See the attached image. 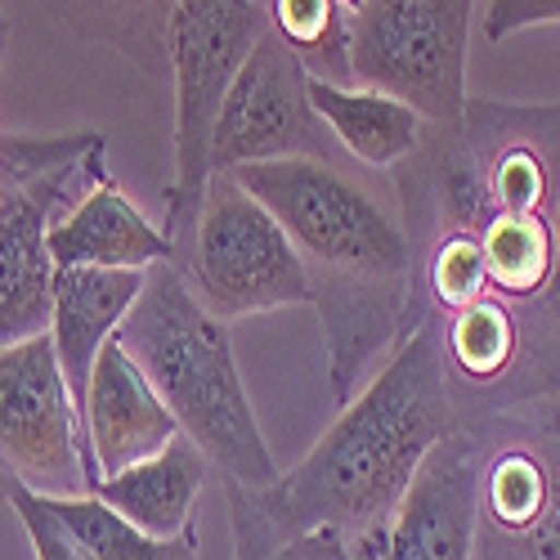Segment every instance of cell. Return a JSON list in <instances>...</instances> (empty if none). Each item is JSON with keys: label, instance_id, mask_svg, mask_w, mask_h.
Listing matches in <instances>:
<instances>
[{"label": "cell", "instance_id": "obj_1", "mask_svg": "<svg viewBox=\"0 0 560 560\" xmlns=\"http://www.w3.org/2000/svg\"><path fill=\"white\" fill-rule=\"evenodd\" d=\"M288 229L328 341V390L346 408L382 350L408 337L412 252L395 215L337 162L288 158L229 171Z\"/></svg>", "mask_w": 560, "mask_h": 560}, {"label": "cell", "instance_id": "obj_2", "mask_svg": "<svg viewBox=\"0 0 560 560\" xmlns=\"http://www.w3.org/2000/svg\"><path fill=\"white\" fill-rule=\"evenodd\" d=\"M453 431L462 422L444 377L440 332L431 318H417L314 453L256 498L283 529H332L363 560H377L408 485Z\"/></svg>", "mask_w": 560, "mask_h": 560}, {"label": "cell", "instance_id": "obj_3", "mask_svg": "<svg viewBox=\"0 0 560 560\" xmlns=\"http://www.w3.org/2000/svg\"><path fill=\"white\" fill-rule=\"evenodd\" d=\"M126 354L166 399L179 431L189 435L211 471L238 489H273L278 466L252 412L229 323L215 318L189 288L175 260L149 269L144 292L117 328Z\"/></svg>", "mask_w": 560, "mask_h": 560}, {"label": "cell", "instance_id": "obj_4", "mask_svg": "<svg viewBox=\"0 0 560 560\" xmlns=\"http://www.w3.org/2000/svg\"><path fill=\"white\" fill-rule=\"evenodd\" d=\"M104 130L0 139V346L50 332L55 256L50 229L95 184L113 179Z\"/></svg>", "mask_w": 560, "mask_h": 560}, {"label": "cell", "instance_id": "obj_5", "mask_svg": "<svg viewBox=\"0 0 560 560\" xmlns=\"http://www.w3.org/2000/svg\"><path fill=\"white\" fill-rule=\"evenodd\" d=\"M175 265L189 278L194 296L224 323L310 305V278L288 229L229 171L207 179L194 224L175 238Z\"/></svg>", "mask_w": 560, "mask_h": 560}, {"label": "cell", "instance_id": "obj_6", "mask_svg": "<svg viewBox=\"0 0 560 560\" xmlns=\"http://www.w3.org/2000/svg\"><path fill=\"white\" fill-rule=\"evenodd\" d=\"M269 27L273 23L256 0H179L171 14L166 63L175 77V179L166 189L162 224L171 243L202 207L220 104Z\"/></svg>", "mask_w": 560, "mask_h": 560}, {"label": "cell", "instance_id": "obj_7", "mask_svg": "<svg viewBox=\"0 0 560 560\" xmlns=\"http://www.w3.org/2000/svg\"><path fill=\"white\" fill-rule=\"evenodd\" d=\"M476 0H359L350 10V77L408 104L427 126L466 113V36Z\"/></svg>", "mask_w": 560, "mask_h": 560}, {"label": "cell", "instance_id": "obj_8", "mask_svg": "<svg viewBox=\"0 0 560 560\" xmlns=\"http://www.w3.org/2000/svg\"><path fill=\"white\" fill-rule=\"evenodd\" d=\"M0 480L40 498H81L100 485L50 332L0 346Z\"/></svg>", "mask_w": 560, "mask_h": 560}, {"label": "cell", "instance_id": "obj_9", "mask_svg": "<svg viewBox=\"0 0 560 560\" xmlns=\"http://www.w3.org/2000/svg\"><path fill=\"white\" fill-rule=\"evenodd\" d=\"M337 149L341 144L310 104L305 59L269 27L220 104L211 135V175L288 158L337 162Z\"/></svg>", "mask_w": 560, "mask_h": 560}, {"label": "cell", "instance_id": "obj_10", "mask_svg": "<svg viewBox=\"0 0 560 560\" xmlns=\"http://www.w3.org/2000/svg\"><path fill=\"white\" fill-rule=\"evenodd\" d=\"M480 431L462 427L431 448L408 485L377 560H476Z\"/></svg>", "mask_w": 560, "mask_h": 560}, {"label": "cell", "instance_id": "obj_11", "mask_svg": "<svg viewBox=\"0 0 560 560\" xmlns=\"http://www.w3.org/2000/svg\"><path fill=\"white\" fill-rule=\"evenodd\" d=\"M81 427H85V444H90V457H95L100 480L121 476L130 466L166 453L184 435L166 399L158 395V386L144 377V368L126 354L117 337L95 359Z\"/></svg>", "mask_w": 560, "mask_h": 560}, {"label": "cell", "instance_id": "obj_12", "mask_svg": "<svg viewBox=\"0 0 560 560\" xmlns=\"http://www.w3.org/2000/svg\"><path fill=\"white\" fill-rule=\"evenodd\" d=\"M50 256L55 269H153L175 260V243L117 179H104L55 220Z\"/></svg>", "mask_w": 560, "mask_h": 560}, {"label": "cell", "instance_id": "obj_13", "mask_svg": "<svg viewBox=\"0 0 560 560\" xmlns=\"http://www.w3.org/2000/svg\"><path fill=\"white\" fill-rule=\"evenodd\" d=\"M149 269H59L55 273V318L50 337L68 377L77 412L85 408L100 350L117 337L130 305L144 292Z\"/></svg>", "mask_w": 560, "mask_h": 560}, {"label": "cell", "instance_id": "obj_14", "mask_svg": "<svg viewBox=\"0 0 560 560\" xmlns=\"http://www.w3.org/2000/svg\"><path fill=\"white\" fill-rule=\"evenodd\" d=\"M207 476H211V462L202 457V448L189 435H179L166 453L130 466L121 476L100 480L90 498L108 502L121 521L139 525L153 538H179L194 529L189 525L194 502L202 498Z\"/></svg>", "mask_w": 560, "mask_h": 560}, {"label": "cell", "instance_id": "obj_15", "mask_svg": "<svg viewBox=\"0 0 560 560\" xmlns=\"http://www.w3.org/2000/svg\"><path fill=\"white\" fill-rule=\"evenodd\" d=\"M310 104L323 117V126L332 130L337 144L372 171L404 166L427 139V121L408 104L368 85H337L310 77Z\"/></svg>", "mask_w": 560, "mask_h": 560}, {"label": "cell", "instance_id": "obj_16", "mask_svg": "<svg viewBox=\"0 0 560 560\" xmlns=\"http://www.w3.org/2000/svg\"><path fill=\"white\" fill-rule=\"evenodd\" d=\"M77 36L100 40L144 72H166V36L179 0H45Z\"/></svg>", "mask_w": 560, "mask_h": 560}, {"label": "cell", "instance_id": "obj_17", "mask_svg": "<svg viewBox=\"0 0 560 560\" xmlns=\"http://www.w3.org/2000/svg\"><path fill=\"white\" fill-rule=\"evenodd\" d=\"M224 506L233 525V560H363L332 529H283L252 489L224 485Z\"/></svg>", "mask_w": 560, "mask_h": 560}, {"label": "cell", "instance_id": "obj_18", "mask_svg": "<svg viewBox=\"0 0 560 560\" xmlns=\"http://www.w3.org/2000/svg\"><path fill=\"white\" fill-rule=\"evenodd\" d=\"M55 516L95 551V560H202L198 534H179V538H153L139 525L121 521L117 511L100 498H50Z\"/></svg>", "mask_w": 560, "mask_h": 560}, {"label": "cell", "instance_id": "obj_19", "mask_svg": "<svg viewBox=\"0 0 560 560\" xmlns=\"http://www.w3.org/2000/svg\"><path fill=\"white\" fill-rule=\"evenodd\" d=\"M350 10L346 0H273L269 23L305 59L310 77L350 85Z\"/></svg>", "mask_w": 560, "mask_h": 560}, {"label": "cell", "instance_id": "obj_20", "mask_svg": "<svg viewBox=\"0 0 560 560\" xmlns=\"http://www.w3.org/2000/svg\"><path fill=\"white\" fill-rule=\"evenodd\" d=\"M0 498L10 502V511L23 521V529H27V538H32V551H36V560H95V551H90L59 516H55V506H50V498H40V493H32L27 485H19V480H0Z\"/></svg>", "mask_w": 560, "mask_h": 560}, {"label": "cell", "instance_id": "obj_21", "mask_svg": "<svg viewBox=\"0 0 560 560\" xmlns=\"http://www.w3.org/2000/svg\"><path fill=\"white\" fill-rule=\"evenodd\" d=\"M542 23H560V0H489L485 36L506 40L511 32L542 27Z\"/></svg>", "mask_w": 560, "mask_h": 560}, {"label": "cell", "instance_id": "obj_22", "mask_svg": "<svg viewBox=\"0 0 560 560\" xmlns=\"http://www.w3.org/2000/svg\"><path fill=\"white\" fill-rule=\"evenodd\" d=\"M542 337H547V350L560 368V220H556V278H551V292L542 305Z\"/></svg>", "mask_w": 560, "mask_h": 560}, {"label": "cell", "instance_id": "obj_23", "mask_svg": "<svg viewBox=\"0 0 560 560\" xmlns=\"http://www.w3.org/2000/svg\"><path fill=\"white\" fill-rule=\"evenodd\" d=\"M5 50H10V19L0 10V63H5Z\"/></svg>", "mask_w": 560, "mask_h": 560}, {"label": "cell", "instance_id": "obj_24", "mask_svg": "<svg viewBox=\"0 0 560 560\" xmlns=\"http://www.w3.org/2000/svg\"><path fill=\"white\" fill-rule=\"evenodd\" d=\"M346 10H359V0H346Z\"/></svg>", "mask_w": 560, "mask_h": 560}, {"label": "cell", "instance_id": "obj_25", "mask_svg": "<svg viewBox=\"0 0 560 560\" xmlns=\"http://www.w3.org/2000/svg\"><path fill=\"white\" fill-rule=\"evenodd\" d=\"M0 139H5V135H0Z\"/></svg>", "mask_w": 560, "mask_h": 560}]
</instances>
